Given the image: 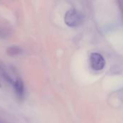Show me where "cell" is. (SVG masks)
I'll use <instances>...</instances> for the list:
<instances>
[{"label":"cell","mask_w":123,"mask_h":123,"mask_svg":"<svg viewBox=\"0 0 123 123\" xmlns=\"http://www.w3.org/2000/svg\"><path fill=\"white\" fill-rule=\"evenodd\" d=\"M64 22L68 27H76L81 25L82 22V16L77 9L72 8L66 12L64 16Z\"/></svg>","instance_id":"obj_1"},{"label":"cell","mask_w":123,"mask_h":123,"mask_svg":"<svg viewBox=\"0 0 123 123\" xmlns=\"http://www.w3.org/2000/svg\"><path fill=\"white\" fill-rule=\"evenodd\" d=\"M89 62L92 68L94 71H101L106 65L104 57L98 53H92L90 55Z\"/></svg>","instance_id":"obj_2"},{"label":"cell","mask_w":123,"mask_h":123,"mask_svg":"<svg viewBox=\"0 0 123 123\" xmlns=\"http://www.w3.org/2000/svg\"><path fill=\"white\" fill-rule=\"evenodd\" d=\"M12 86L17 98L19 99H24L25 96V83L23 80L21 78L17 77L14 80V82Z\"/></svg>","instance_id":"obj_3"},{"label":"cell","mask_w":123,"mask_h":123,"mask_svg":"<svg viewBox=\"0 0 123 123\" xmlns=\"http://www.w3.org/2000/svg\"><path fill=\"white\" fill-rule=\"evenodd\" d=\"M12 35V31L9 28L0 25V39L5 40L10 37Z\"/></svg>","instance_id":"obj_6"},{"label":"cell","mask_w":123,"mask_h":123,"mask_svg":"<svg viewBox=\"0 0 123 123\" xmlns=\"http://www.w3.org/2000/svg\"><path fill=\"white\" fill-rule=\"evenodd\" d=\"M6 53L9 56L14 57L22 54L23 50L21 47L18 45H10L6 48Z\"/></svg>","instance_id":"obj_4"},{"label":"cell","mask_w":123,"mask_h":123,"mask_svg":"<svg viewBox=\"0 0 123 123\" xmlns=\"http://www.w3.org/2000/svg\"><path fill=\"white\" fill-rule=\"evenodd\" d=\"M0 77L4 79L6 82H7L8 84H9L10 85L13 86L14 80L11 77V76L9 75V74L2 67L0 66Z\"/></svg>","instance_id":"obj_5"}]
</instances>
